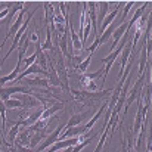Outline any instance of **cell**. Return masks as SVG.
<instances>
[{
	"label": "cell",
	"instance_id": "6da1fadb",
	"mask_svg": "<svg viewBox=\"0 0 152 152\" xmlns=\"http://www.w3.org/2000/svg\"><path fill=\"white\" fill-rule=\"evenodd\" d=\"M145 75H146V69H145V72H143L142 75H139V78H137L136 84H134V86H133V89H132V93H130V96H129V98H126L124 115H126V112L129 111L130 105L136 101V98H139V95H140V90H142V86H143V81H145Z\"/></svg>",
	"mask_w": 152,
	"mask_h": 152
},
{
	"label": "cell",
	"instance_id": "7a4b0ae2",
	"mask_svg": "<svg viewBox=\"0 0 152 152\" xmlns=\"http://www.w3.org/2000/svg\"><path fill=\"white\" fill-rule=\"evenodd\" d=\"M13 93H24V95H31L33 93V90L31 89H27L25 86H10V87H0V99L3 102L9 101L10 99V96L13 95Z\"/></svg>",
	"mask_w": 152,
	"mask_h": 152
},
{
	"label": "cell",
	"instance_id": "3957f363",
	"mask_svg": "<svg viewBox=\"0 0 152 152\" xmlns=\"http://www.w3.org/2000/svg\"><path fill=\"white\" fill-rule=\"evenodd\" d=\"M64 129H65V123H62L53 133H50V134H48L46 136V139H45V142L36 149L34 152H42V151H45V149H48L49 146H52L53 143H56L58 142V139H59V136H61V133L64 132Z\"/></svg>",
	"mask_w": 152,
	"mask_h": 152
},
{
	"label": "cell",
	"instance_id": "277c9868",
	"mask_svg": "<svg viewBox=\"0 0 152 152\" xmlns=\"http://www.w3.org/2000/svg\"><path fill=\"white\" fill-rule=\"evenodd\" d=\"M78 140H80V137H71V139H65V140H58L56 143L52 145V148H48L45 152H55V151H59V149H66L69 146L77 145Z\"/></svg>",
	"mask_w": 152,
	"mask_h": 152
},
{
	"label": "cell",
	"instance_id": "5b68a950",
	"mask_svg": "<svg viewBox=\"0 0 152 152\" xmlns=\"http://www.w3.org/2000/svg\"><path fill=\"white\" fill-rule=\"evenodd\" d=\"M28 74H43V75H49V71H46V69H43L42 66H39V64H33V65H30L27 69H24L22 72H21V75H18L16 78H15V81L16 83H19L22 78H25Z\"/></svg>",
	"mask_w": 152,
	"mask_h": 152
},
{
	"label": "cell",
	"instance_id": "8992f818",
	"mask_svg": "<svg viewBox=\"0 0 152 152\" xmlns=\"http://www.w3.org/2000/svg\"><path fill=\"white\" fill-rule=\"evenodd\" d=\"M132 49H133V42L129 40L124 46V52L121 55V64H120V74H118V78L123 77V72H124V66L127 65L129 62V58H130V53H132Z\"/></svg>",
	"mask_w": 152,
	"mask_h": 152
},
{
	"label": "cell",
	"instance_id": "52a82bcc",
	"mask_svg": "<svg viewBox=\"0 0 152 152\" xmlns=\"http://www.w3.org/2000/svg\"><path fill=\"white\" fill-rule=\"evenodd\" d=\"M24 15H25V10L22 9V10H21V13L18 15V19L12 24V27H10V28H9V31L6 33V37H4V40H3V45L6 43V40H7V39L13 37V36L16 34V31L21 28V25H22V22H24Z\"/></svg>",
	"mask_w": 152,
	"mask_h": 152
},
{
	"label": "cell",
	"instance_id": "ba28073f",
	"mask_svg": "<svg viewBox=\"0 0 152 152\" xmlns=\"http://www.w3.org/2000/svg\"><path fill=\"white\" fill-rule=\"evenodd\" d=\"M121 4H124V3H117L115 10H114V12H111V13H109V15H108V16L103 19V22L101 24V28H98V36H99V33L102 34V33H103V31H105V30H106V28H108V27H109V25L114 22V19H115V16H117L118 9H120V6H121Z\"/></svg>",
	"mask_w": 152,
	"mask_h": 152
},
{
	"label": "cell",
	"instance_id": "9c48e42d",
	"mask_svg": "<svg viewBox=\"0 0 152 152\" xmlns=\"http://www.w3.org/2000/svg\"><path fill=\"white\" fill-rule=\"evenodd\" d=\"M126 30H127V21H124L123 24L118 25V28H115V31H114V40H112V45H111V50L117 48V45L121 40V37L124 36Z\"/></svg>",
	"mask_w": 152,
	"mask_h": 152
},
{
	"label": "cell",
	"instance_id": "30bf717a",
	"mask_svg": "<svg viewBox=\"0 0 152 152\" xmlns=\"http://www.w3.org/2000/svg\"><path fill=\"white\" fill-rule=\"evenodd\" d=\"M101 75L103 77V66H102L101 69H98L95 74H83V75L80 77V81H81V84L86 87V86H89L90 83H93V80L99 78Z\"/></svg>",
	"mask_w": 152,
	"mask_h": 152
},
{
	"label": "cell",
	"instance_id": "8fae6325",
	"mask_svg": "<svg viewBox=\"0 0 152 152\" xmlns=\"http://www.w3.org/2000/svg\"><path fill=\"white\" fill-rule=\"evenodd\" d=\"M89 115V112H83V114H75V115H72L69 120H68V123L65 124V129H68V127H75V126H80L83 121H84V118Z\"/></svg>",
	"mask_w": 152,
	"mask_h": 152
},
{
	"label": "cell",
	"instance_id": "7c38bea8",
	"mask_svg": "<svg viewBox=\"0 0 152 152\" xmlns=\"http://www.w3.org/2000/svg\"><path fill=\"white\" fill-rule=\"evenodd\" d=\"M149 37V36H148ZM146 42L143 43V48H142V52H140V64H139V75H142L143 72H145V69H146V65H148V61H146ZM148 56H149V53H148Z\"/></svg>",
	"mask_w": 152,
	"mask_h": 152
},
{
	"label": "cell",
	"instance_id": "4fadbf2b",
	"mask_svg": "<svg viewBox=\"0 0 152 152\" xmlns=\"http://www.w3.org/2000/svg\"><path fill=\"white\" fill-rule=\"evenodd\" d=\"M22 83L25 86H39V87H48L49 86V81L45 80V78H34V80H30V78H22Z\"/></svg>",
	"mask_w": 152,
	"mask_h": 152
},
{
	"label": "cell",
	"instance_id": "5bb4252c",
	"mask_svg": "<svg viewBox=\"0 0 152 152\" xmlns=\"http://www.w3.org/2000/svg\"><path fill=\"white\" fill-rule=\"evenodd\" d=\"M106 108H108V103H105V105L102 106L101 109H99V111H98V112H96V114H95L93 117H92V120H90V121H89L87 124H84V127H86V133H87V132H89V130H90V129H92L93 126H95V123H96V121H98V120L101 118V115L103 114V111H105Z\"/></svg>",
	"mask_w": 152,
	"mask_h": 152
},
{
	"label": "cell",
	"instance_id": "9a60e30c",
	"mask_svg": "<svg viewBox=\"0 0 152 152\" xmlns=\"http://www.w3.org/2000/svg\"><path fill=\"white\" fill-rule=\"evenodd\" d=\"M19 71H21V66H18V65H16V66L13 68V71H12L10 74H7V75H4V77H0V86L6 84L7 81H12V80H15V78L18 77Z\"/></svg>",
	"mask_w": 152,
	"mask_h": 152
},
{
	"label": "cell",
	"instance_id": "2e32d148",
	"mask_svg": "<svg viewBox=\"0 0 152 152\" xmlns=\"http://www.w3.org/2000/svg\"><path fill=\"white\" fill-rule=\"evenodd\" d=\"M98 4H99V15L96 16V22H98V27H99L102 22H103V19H105V15H106V10H108V4L109 3L102 1V3H98Z\"/></svg>",
	"mask_w": 152,
	"mask_h": 152
},
{
	"label": "cell",
	"instance_id": "e0dca14e",
	"mask_svg": "<svg viewBox=\"0 0 152 152\" xmlns=\"http://www.w3.org/2000/svg\"><path fill=\"white\" fill-rule=\"evenodd\" d=\"M42 52L43 50H53V45H52V31L50 28H49V25H46V42H45V45L40 48Z\"/></svg>",
	"mask_w": 152,
	"mask_h": 152
},
{
	"label": "cell",
	"instance_id": "ac0fdd59",
	"mask_svg": "<svg viewBox=\"0 0 152 152\" xmlns=\"http://www.w3.org/2000/svg\"><path fill=\"white\" fill-rule=\"evenodd\" d=\"M114 30H115V28H114V27H112V24H111V25H109V27H108V28H106V30L101 34V37H99V45H103V43H106V42L109 40V37L112 36Z\"/></svg>",
	"mask_w": 152,
	"mask_h": 152
},
{
	"label": "cell",
	"instance_id": "d6986e66",
	"mask_svg": "<svg viewBox=\"0 0 152 152\" xmlns=\"http://www.w3.org/2000/svg\"><path fill=\"white\" fill-rule=\"evenodd\" d=\"M96 136H98V133H93L89 139H84V140H83V142H80L77 146H72V152H81V149H83L84 146H87V145H89V143H90V142L96 137Z\"/></svg>",
	"mask_w": 152,
	"mask_h": 152
},
{
	"label": "cell",
	"instance_id": "ffe728a7",
	"mask_svg": "<svg viewBox=\"0 0 152 152\" xmlns=\"http://www.w3.org/2000/svg\"><path fill=\"white\" fill-rule=\"evenodd\" d=\"M49 80H50V83L53 86H61V81H59V78H58V71L52 66L50 69H49Z\"/></svg>",
	"mask_w": 152,
	"mask_h": 152
},
{
	"label": "cell",
	"instance_id": "44dd1931",
	"mask_svg": "<svg viewBox=\"0 0 152 152\" xmlns=\"http://www.w3.org/2000/svg\"><path fill=\"white\" fill-rule=\"evenodd\" d=\"M4 103V106L7 108V109H15V108H22V102L19 101V99H9V101L3 102Z\"/></svg>",
	"mask_w": 152,
	"mask_h": 152
},
{
	"label": "cell",
	"instance_id": "7402d4cb",
	"mask_svg": "<svg viewBox=\"0 0 152 152\" xmlns=\"http://www.w3.org/2000/svg\"><path fill=\"white\" fill-rule=\"evenodd\" d=\"M19 127H21V120H19L18 123H15V126L10 129V132H9V134H7V139H9L10 142H13V140H15V137H16V134H18Z\"/></svg>",
	"mask_w": 152,
	"mask_h": 152
},
{
	"label": "cell",
	"instance_id": "603a6c76",
	"mask_svg": "<svg viewBox=\"0 0 152 152\" xmlns=\"http://www.w3.org/2000/svg\"><path fill=\"white\" fill-rule=\"evenodd\" d=\"M21 102H22V108H24V109H28V108H33V106L37 105V101H34L30 95H27V96L24 98V101H21Z\"/></svg>",
	"mask_w": 152,
	"mask_h": 152
},
{
	"label": "cell",
	"instance_id": "cb8c5ba5",
	"mask_svg": "<svg viewBox=\"0 0 152 152\" xmlns=\"http://www.w3.org/2000/svg\"><path fill=\"white\" fill-rule=\"evenodd\" d=\"M4 111H6V106H4V103L3 101L0 99V117H1V129H3V132L6 130V114H4Z\"/></svg>",
	"mask_w": 152,
	"mask_h": 152
},
{
	"label": "cell",
	"instance_id": "d4e9b609",
	"mask_svg": "<svg viewBox=\"0 0 152 152\" xmlns=\"http://www.w3.org/2000/svg\"><path fill=\"white\" fill-rule=\"evenodd\" d=\"M92 56H93V55H89V56H87V58H86V59H84V61L81 62V64H78V65H77V68H78V69H80L81 72H84V71L87 69V66L90 65V61H92Z\"/></svg>",
	"mask_w": 152,
	"mask_h": 152
},
{
	"label": "cell",
	"instance_id": "484cf974",
	"mask_svg": "<svg viewBox=\"0 0 152 152\" xmlns=\"http://www.w3.org/2000/svg\"><path fill=\"white\" fill-rule=\"evenodd\" d=\"M36 59H37V55H36V53H34L33 56H30V58H27V59L24 61V66H25V69H27V68H28L30 65H33V64L36 62Z\"/></svg>",
	"mask_w": 152,
	"mask_h": 152
},
{
	"label": "cell",
	"instance_id": "4316f807",
	"mask_svg": "<svg viewBox=\"0 0 152 152\" xmlns=\"http://www.w3.org/2000/svg\"><path fill=\"white\" fill-rule=\"evenodd\" d=\"M98 46H99V36L98 37H95V42L92 43V46L87 49V52H90V55H93V52L98 49Z\"/></svg>",
	"mask_w": 152,
	"mask_h": 152
},
{
	"label": "cell",
	"instance_id": "83f0119b",
	"mask_svg": "<svg viewBox=\"0 0 152 152\" xmlns=\"http://www.w3.org/2000/svg\"><path fill=\"white\" fill-rule=\"evenodd\" d=\"M31 39H33V42H34V43H37V42H39V37H37V33H34Z\"/></svg>",
	"mask_w": 152,
	"mask_h": 152
},
{
	"label": "cell",
	"instance_id": "f1b7e54d",
	"mask_svg": "<svg viewBox=\"0 0 152 152\" xmlns=\"http://www.w3.org/2000/svg\"><path fill=\"white\" fill-rule=\"evenodd\" d=\"M124 152H130L129 151V148H127V145H126V142H124Z\"/></svg>",
	"mask_w": 152,
	"mask_h": 152
},
{
	"label": "cell",
	"instance_id": "f546056e",
	"mask_svg": "<svg viewBox=\"0 0 152 152\" xmlns=\"http://www.w3.org/2000/svg\"><path fill=\"white\" fill-rule=\"evenodd\" d=\"M1 48H3V43L0 45V55H1Z\"/></svg>",
	"mask_w": 152,
	"mask_h": 152
}]
</instances>
